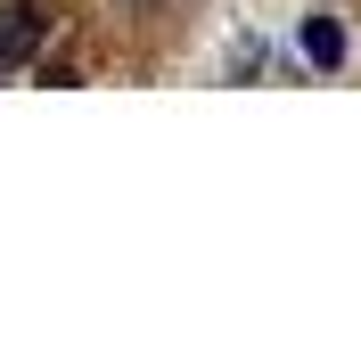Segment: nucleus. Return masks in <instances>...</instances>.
Wrapping results in <instances>:
<instances>
[{"label": "nucleus", "mask_w": 361, "mask_h": 352, "mask_svg": "<svg viewBox=\"0 0 361 352\" xmlns=\"http://www.w3.org/2000/svg\"><path fill=\"white\" fill-rule=\"evenodd\" d=\"M42 42H49V17H42V8H0V66H25Z\"/></svg>", "instance_id": "1"}, {"label": "nucleus", "mask_w": 361, "mask_h": 352, "mask_svg": "<svg viewBox=\"0 0 361 352\" xmlns=\"http://www.w3.org/2000/svg\"><path fill=\"white\" fill-rule=\"evenodd\" d=\"M304 58L312 66H345V25L337 17H304Z\"/></svg>", "instance_id": "2"}]
</instances>
